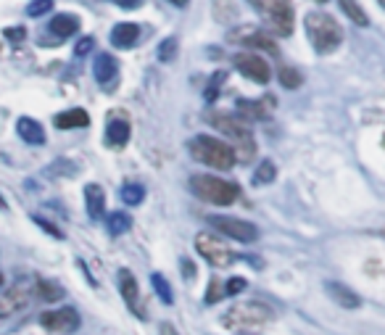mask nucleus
I'll return each mask as SVG.
<instances>
[{
    "label": "nucleus",
    "instance_id": "obj_1",
    "mask_svg": "<svg viewBox=\"0 0 385 335\" xmlns=\"http://www.w3.org/2000/svg\"><path fill=\"white\" fill-rule=\"evenodd\" d=\"M190 156H193L196 161L206 164V167L219 169V172L233 169V164H235L233 146L222 143L219 137H211V135H198V137H193V140H190Z\"/></svg>",
    "mask_w": 385,
    "mask_h": 335
},
{
    "label": "nucleus",
    "instance_id": "obj_2",
    "mask_svg": "<svg viewBox=\"0 0 385 335\" xmlns=\"http://www.w3.org/2000/svg\"><path fill=\"white\" fill-rule=\"evenodd\" d=\"M303 24H306V34H309V40H312V45H314L317 53H333L340 48L343 30H340V24L333 16L312 11V14H306Z\"/></svg>",
    "mask_w": 385,
    "mask_h": 335
},
{
    "label": "nucleus",
    "instance_id": "obj_3",
    "mask_svg": "<svg viewBox=\"0 0 385 335\" xmlns=\"http://www.w3.org/2000/svg\"><path fill=\"white\" fill-rule=\"evenodd\" d=\"M190 190L203 198L206 203H214V206H230L237 201L240 196V187L230 180H222L217 174H193L190 177Z\"/></svg>",
    "mask_w": 385,
    "mask_h": 335
},
{
    "label": "nucleus",
    "instance_id": "obj_4",
    "mask_svg": "<svg viewBox=\"0 0 385 335\" xmlns=\"http://www.w3.org/2000/svg\"><path fill=\"white\" fill-rule=\"evenodd\" d=\"M209 124H214L219 132L233 137L235 143H240V146L246 148V151H243V161L251 159L256 146H253L251 127H248L246 119L237 117V114H227V111H211V114H209Z\"/></svg>",
    "mask_w": 385,
    "mask_h": 335
},
{
    "label": "nucleus",
    "instance_id": "obj_5",
    "mask_svg": "<svg viewBox=\"0 0 385 335\" xmlns=\"http://www.w3.org/2000/svg\"><path fill=\"white\" fill-rule=\"evenodd\" d=\"M253 8L267 19V27L275 34H288L293 32V5L290 0H248Z\"/></svg>",
    "mask_w": 385,
    "mask_h": 335
},
{
    "label": "nucleus",
    "instance_id": "obj_6",
    "mask_svg": "<svg viewBox=\"0 0 385 335\" xmlns=\"http://www.w3.org/2000/svg\"><path fill=\"white\" fill-rule=\"evenodd\" d=\"M272 319V309L259 301H240L227 309L224 325L227 327H256Z\"/></svg>",
    "mask_w": 385,
    "mask_h": 335
},
{
    "label": "nucleus",
    "instance_id": "obj_7",
    "mask_svg": "<svg viewBox=\"0 0 385 335\" xmlns=\"http://www.w3.org/2000/svg\"><path fill=\"white\" fill-rule=\"evenodd\" d=\"M196 251L201 253L203 259L211 264V267H230L235 262V253L233 249L214 233H201L196 238Z\"/></svg>",
    "mask_w": 385,
    "mask_h": 335
},
{
    "label": "nucleus",
    "instance_id": "obj_8",
    "mask_svg": "<svg viewBox=\"0 0 385 335\" xmlns=\"http://www.w3.org/2000/svg\"><path fill=\"white\" fill-rule=\"evenodd\" d=\"M209 224H211L219 235H227V238L240 240V243H253V240H259V227H256L253 222H246V219L211 214V217H209Z\"/></svg>",
    "mask_w": 385,
    "mask_h": 335
},
{
    "label": "nucleus",
    "instance_id": "obj_9",
    "mask_svg": "<svg viewBox=\"0 0 385 335\" xmlns=\"http://www.w3.org/2000/svg\"><path fill=\"white\" fill-rule=\"evenodd\" d=\"M233 64L243 77H248V80H253V82H259V84H267L269 77H272V69H269L264 56H256V53H237L233 58Z\"/></svg>",
    "mask_w": 385,
    "mask_h": 335
},
{
    "label": "nucleus",
    "instance_id": "obj_10",
    "mask_svg": "<svg viewBox=\"0 0 385 335\" xmlns=\"http://www.w3.org/2000/svg\"><path fill=\"white\" fill-rule=\"evenodd\" d=\"M30 301H32V288H30V283L11 285V288L0 296V319L19 314L21 309L30 306Z\"/></svg>",
    "mask_w": 385,
    "mask_h": 335
},
{
    "label": "nucleus",
    "instance_id": "obj_11",
    "mask_svg": "<svg viewBox=\"0 0 385 335\" xmlns=\"http://www.w3.org/2000/svg\"><path fill=\"white\" fill-rule=\"evenodd\" d=\"M40 325L48 327L51 333H74L80 327V314L71 306H64V309L40 314Z\"/></svg>",
    "mask_w": 385,
    "mask_h": 335
},
{
    "label": "nucleus",
    "instance_id": "obj_12",
    "mask_svg": "<svg viewBox=\"0 0 385 335\" xmlns=\"http://www.w3.org/2000/svg\"><path fill=\"white\" fill-rule=\"evenodd\" d=\"M230 40H240L243 45H251V48H261V51L267 53H277V45H275V40L264 34L261 30H256V27H240V30H235L230 32Z\"/></svg>",
    "mask_w": 385,
    "mask_h": 335
},
{
    "label": "nucleus",
    "instance_id": "obj_13",
    "mask_svg": "<svg viewBox=\"0 0 385 335\" xmlns=\"http://www.w3.org/2000/svg\"><path fill=\"white\" fill-rule=\"evenodd\" d=\"M137 40H140V27L137 24H130V21H121L117 24L114 30H111V43L121 48V51H130L137 45Z\"/></svg>",
    "mask_w": 385,
    "mask_h": 335
},
{
    "label": "nucleus",
    "instance_id": "obj_14",
    "mask_svg": "<svg viewBox=\"0 0 385 335\" xmlns=\"http://www.w3.org/2000/svg\"><path fill=\"white\" fill-rule=\"evenodd\" d=\"M84 206H87L90 219H103V214H106V193H103L101 185L90 183L84 187Z\"/></svg>",
    "mask_w": 385,
    "mask_h": 335
},
{
    "label": "nucleus",
    "instance_id": "obj_15",
    "mask_svg": "<svg viewBox=\"0 0 385 335\" xmlns=\"http://www.w3.org/2000/svg\"><path fill=\"white\" fill-rule=\"evenodd\" d=\"M16 132H19V137H21L24 143H30V146H43V143H45V130H43V124H40L37 119L21 117L16 122Z\"/></svg>",
    "mask_w": 385,
    "mask_h": 335
},
{
    "label": "nucleus",
    "instance_id": "obj_16",
    "mask_svg": "<svg viewBox=\"0 0 385 335\" xmlns=\"http://www.w3.org/2000/svg\"><path fill=\"white\" fill-rule=\"evenodd\" d=\"M325 290H327V296H330L335 303H340V306H346V309H356V306H362V299L353 293L351 288H346V285L325 283Z\"/></svg>",
    "mask_w": 385,
    "mask_h": 335
},
{
    "label": "nucleus",
    "instance_id": "obj_17",
    "mask_svg": "<svg viewBox=\"0 0 385 335\" xmlns=\"http://www.w3.org/2000/svg\"><path fill=\"white\" fill-rule=\"evenodd\" d=\"M119 290H121L127 306L135 312V309H137V301H140V288H137V280H135V275L130 269H121V272H119Z\"/></svg>",
    "mask_w": 385,
    "mask_h": 335
},
{
    "label": "nucleus",
    "instance_id": "obj_18",
    "mask_svg": "<svg viewBox=\"0 0 385 335\" xmlns=\"http://www.w3.org/2000/svg\"><path fill=\"white\" fill-rule=\"evenodd\" d=\"M130 122H124V119H114V122H108V127H106V143L108 146H114V148H121V146H127V140H130Z\"/></svg>",
    "mask_w": 385,
    "mask_h": 335
},
{
    "label": "nucleus",
    "instance_id": "obj_19",
    "mask_svg": "<svg viewBox=\"0 0 385 335\" xmlns=\"http://www.w3.org/2000/svg\"><path fill=\"white\" fill-rule=\"evenodd\" d=\"M87 124H90V117L82 108H69V111L56 117V127L58 130H82Z\"/></svg>",
    "mask_w": 385,
    "mask_h": 335
},
{
    "label": "nucleus",
    "instance_id": "obj_20",
    "mask_svg": "<svg viewBox=\"0 0 385 335\" xmlns=\"http://www.w3.org/2000/svg\"><path fill=\"white\" fill-rule=\"evenodd\" d=\"M93 74H95V80L101 84L111 82V80L117 77V58H114L111 53H101V56L95 58V64H93Z\"/></svg>",
    "mask_w": 385,
    "mask_h": 335
},
{
    "label": "nucleus",
    "instance_id": "obj_21",
    "mask_svg": "<svg viewBox=\"0 0 385 335\" xmlns=\"http://www.w3.org/2000/svg\"><path fill=\"white\" fill-rule=\"evenodd\" d=\"M77 30H80V19L71 16V14H56V16L51 19V32L56 34V37H71V34H77Z\"/></svg>",
    "mask_w": 385,
    "mask_h": 335
},
{
    "label": "nucleus",
    "instance_id": "obj_22",
    "mask_svg": "<svg viewBox=\"0 0 385 335\" xmlns=\"http://www.w3.org/2000/svg\"><path fill=\"white\" fill-rule=\"evenodd\" d=\"M235 106H237V117H243L246 122H256V119L267 117V108H264L261 101H246V98H240Z\"/></svg>",
    "mask_w": 385,
    "mask_h": 335
},
{
    "label": "nucleus",
    "instance_id": "obj_23",
    "mask_svg": "<svg viewBox=\"0 0 385 335\" xmlns=\"http://www.w3.org/2000/svg\"><path fill=\"white\" fill-rule=\"evenodd\" d=\"M132 230V217L127 211H111L108 214V233L111 235H124Z\"/></svg>",
    "mask_w": 385,
    "mask_h": 335
},
{
    "label": "nucleus",
    "instance_id": "obj_24",
    "mask_svg": "<svg viewBox=\"0 0 385 335\" xmlns=\"http://www.w3.org/2000/svg\"><path fill=\"white\" fill-rule=\"evenodd\" d=\"M340 8H343V14L351 19L356 27H367V24H369L367 11H364V8H362L356 0H340Z\"/></svg>",
    "mask_w": 385,
    "mask_h": 335
},
{
    "label": "nucleus",
    "instance_id": "obj_25",
    "mask_svg": "<svg viewBox=\"0 0 385 335\" xmlns=\"http://www.w3.org/2000/svg\"><path fill=\"white\" fill-rule=\"evenodd\" d=\"M277 77H280V84L288 87V90H299V87L303 84L301 71H299L296 67H290V64H283L280 71H277Z\"/></svg>",
    "mask_w": 385,
    "mask_h": 335
},
{
    "label": "nucleus",
    "instance_id": "obj_26",
    "mask_svg": "<svg viewBox=\"0 0 385 335\" xmlns=\"http://www.w3.org/2000/svg\"><path fill=\"white\" fill-rule=\"evenodd\" d=\"M275 177H277L275 161L264 159V161L256 167V172H253V185H269V183H275Z\"/></svg>",
    "mask_w": 385,
    "mask_h": 335
},
{
    "label": "nucleus",
    "instance_id": "obj_27",
    "mask_svg": "<svg viewBox=\"0 0 385 335\" xmlns=\"http://www.w3.org/2000/svg\"><path fill=\"white\" fill-rule=\"evenodd\" d=\"M143 198H145V187L140 183H127L121 187V201L127 206H137V203H143Z\"/></svg>",
    "mask_w": 385,
    "mask_h": 335
},
{
    "label": "nucleus",
    "instance_id": "obj_28",
    "mask_svg": "<svg viewBox=\"0 0 385 335\" xmlns=\"http://www.w3.org/2000/svg\"><path fill=\"white\" fill-rule=\"evenodd\" d=\"M151 285H153V290H156V296H159V299H161L164 303L174 301V296H172V285L167 283V277H164L161 272H153V275H151Z\"/></svg>",
    "mask_w": 385,
    "mask_h": 335
},
{
    "label": "nucleus",
    "instance_id": "obj_29",
    "mask_svg": "<svg viewBox=\"0 0 385 335\" xmlns=\"http://www.w3.org/2000/svg\"><path fill=\"white\" fill-rule=\"evenodd\" d=\"M34 293H37L43 301H58V299L64 296V290L56 283H48V280H40V283L34 285Z\"/></svg>",
    "mask_w": 385,
    "mask_h": 335
},
{
    "label": "nucleus",
    "instance_id": "obj_30",
    "mask_svg": "<svg viewBox=\"0 0 385 335\" xmlns=\"http://www.w3.org/2000/svg\"><path fill=\"white\" fill-rule=\"evenodd\" d=\"M156 58L161 61V64H172L174 58H177V40L174 37H167L161 45H159V51H156Z\"/></svg>",
    "mask_w": 385,
    "mask_h": 335
},
{
    "label": "nucleus",
    "instance_id": "obj_31",
    "mask_svg": "<svg viewBox=\"0 0 385 335\" xmlns=\"http://www.w3.org/2000/svg\"><path fill=\"white\" fill-rule=\"evenodd\" d=\"M224 80H227V74H224V71H214V74H211L209 87H206V101H209V103L217 101V93H219V87H222V82H224Z\"/></svg>",
    "mask_w": 385,
    "mask_h": 335
},
{
    "label": "nucleus",
    "instance_id": "obj_32",
    "mask_svg": "<svg viewBox=\"0 0 385 335\" xmlns=\"http://www.w3.org/2000/svg\"><path fill=\"white\" fill-rule=\"evenodd\" d=\"M53 8V0H32L30 5H27V14L30 16H43V14H48Z\"/></svg>",
    "mask_w": 385,
    "mask_h": 335
},
{
    "label": "nucleus",
    "instance_id": "obj_33",
    "mask_svg": "<svg viewBox=\"0 0 385 335\" xmlns=\"http://www.w3.org/2000/svg\"><path fill=\"white\" fill-rule=\"evenodd\" d=\"M246 277H230V280H227V288H224V293H227V296H237V293H243V290H246Z\"/></svg>",
    "mask_w": 385,
    "mask_h": 335
},
{
    "label": "nucleus",
    "instance_id": "obj_34",
    "mask_svg": "<svg viewBox=\"0 0 385 335\" xmlns=\"http://www.w3.org/2000/svg\"><path fill=\"white\" fill-rule=\"evenodd\" d=\"M93 45H95L93 37H82V40L77 43V48H74V56H87V53L93 51Z\"/></svg>",
    "mask_w": 385,
    "mask_h": 335
},
{
    "label": "nucleus",
    "instance_id": "obj_35",
    "mask_svg": "<svg viewBox=\"0 0 385 335\" xmlns=\"http://www.w3.org/2000/svg\"><path fill=\"white\" fill-rule=\"evenodd\" d=\"M222 290H217V280H211V285H209V293H206V301L209 303H217L222 296H219Z\"/></svg>",
    "mask_w": 385,
    "mask_h": 335
},
{
    "label": "nucleus",
    "instance_id": "obj_36",
    "mask_svg": "<svg viewBox=\"0 0 385 335\" xmlns=\"http://www.w3.org/2000/svg\"><path fill=\"white\" fill-rule=\"evenodd\" d=\"M24 30L21 27H14V30H5V37H11V40H24Z\"/></svg>",
    "mask_w": 385,
    "mask_h": 335
},
{
    "label": "nucleus",
    "instance_id": "obj_37",
    "mask_svg": "<svg viewBox=\"0 0 385 335\" xmlns=\"http://www.w3.org/2000/svg\"><path fill=\"white\" fill-rule=\"evenodd\" d=\"M159 335H180V333H177V327H174V325H169V322H164V325L159 327Z\"/></svg>",
    "mask_w": 385,
    "mask_h": 335
},
{
    "label": "nucleus",
    "instance_id": "obj_38",
    "mask_svg": "<svg viewBox=\"0 0 385 335\" xmlns=\"http://www.w3.org/2000/svg\"><path fill=\"white\" fill-rule=\"evenodd\" d=\"M117 5L127 8V11H132V8H137V5H140V0H117Z\"/></svg>",
    "mask_w": 385,
    "mask_h": 335
},
{
    "label": "nucleus",
    "instance_id": "obj_39",
    "mask_svg": "<svg viewBox=\"0 0 385 335\" xmlns=\"http://www.w3.org/2000/svg\"><path fill=\"white\" fill-rule=\"evenodd\" d=\"M183 267H185V277L190 280V277L196 275V269H193V264H190V262H183Z\"/></svg>",
    "mask_w": 385,
    "mask_h": 335
},
{
    "label": "nucleus",
    "instance_id": "obj_40",
    "mask_svg": "<svg viewBox=\"0 0 385 335\" xmlns=\"http://www.w3.org/2000/svg\"><path fill=\"white\" fill-rule=\"evenodd\" d=\"M169 3H172V5H177V8H185L190 0H169Z\"/></svg>",
    "mask_w": 385,
    "mask_h": 335
},
{
    "label": "nucleus",
    "instance_id": "obj_41",
    "mask_svg": "<svg viewBox=\"0 0 385 335\" xmlns=\"http://www.w3.org/2000/svg\"><path fill=\"white\" fill-rule=\"evenodd\" d=\"M0 206H3V209H5V201H3V196H0Z\"/></svg>",
    "mask_w": 385,
    "mask_h": 335
},
{
    "label": "nucleus",
    "instance_id": "obj_42",
    "mask_svg": "<svg viewBox=\"0 0 385 335\" xmlns=\"http://www.w3.org/2000/svg\"><path fill=\"white\" fill-rule=\"evenodd\" d=\"M380 5H383V8H385V0H380Z\"/></svg>",
    "mask_w": 385,
    "mask_h": 335
},
{
    "label": "nucleus",
    "instance_id": "obj_43",
    "mask_svg": "<svg viewBox=\"0 0 385 335\" xmlns=\"http://www.w3.org/2000/svg\"><path fill=\"white\" fill-rule=\"evenodd\" d=\"M0 285H3V275H0Z\"/></svg>",
    "mask_w": 385,
    "mask_h": 335
},
{
    "label": "nucleus",
    "instance_id": "obj_44",
    "mask_svg": "<svg viewBox=\"0 0 385 335\" xmlns=\"http://www.w3.org/2000/svg\"><path fill=\"white\" fill-rule=\"evenodd\" d=\"M317 3H327V0H317Z\"/></svg>",
    "mask_w": 385,
    "mask_h": 335
}]
</instances>
